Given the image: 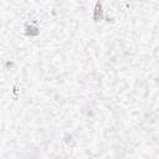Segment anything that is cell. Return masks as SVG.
Wrapping results in <instances>:
<instances>
[{"mask_svg": "<svg viewBox=\"0 0 159 159\" xmlns=\"http://www.w3.org/2000/svg\"><path fill=\"white\" fill-rule=\"evenodd\" d=\"M93 19H94V21H99V20L102 19V5H101V2H97V4H96Z\"/></svg>", "mask_w": 159, "mask_h": 159, "instance_id": "1", "label": "cell"}, {"mask_svg": "<svg viewBox=\"0 0 159 159\" xmlns=\"http://www.w3.org/2000/svg\"><path fill=\"white\" fill-rule=\"evenodd\" d=\"M27 35H31V36H36L39 35V30L37 27H34V26H27V31H26Z\"/></svg>", "mask_w": 159, "mask_h": 159, "instance_id": "2", "label": "cell"}]
</instances>
